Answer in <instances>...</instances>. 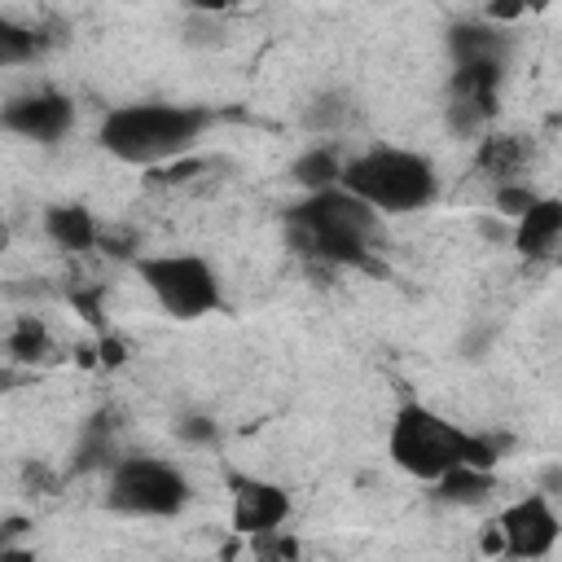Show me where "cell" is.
Listing matches in <instances>:
<instances>
[{
  "label": "cell",
  "instance_id": "6da1fadb",
  "mask_svg": "<svg viewBox=\"0 0 562 562\" xmlns=\"http://www.w3.org/2000/svg\"><path fill=\"white\" fill-rule=\"evenodd\" d=\"M496 452L501 448L487 435L461 426L457 417H448L422 400H404L386 422V457L395 470H404L417 483H435L457 465L492 470L501 461Z\"/></svg>",
  "mask_w": 562,
  "mask_h": 562
},
{
  "label": "cell",
  "instance_id": "7a4b0ae2",
  "mask_svg": "<svg viewBox=\"0 0 562 562\" xmlns=\"http://www.w3.org/2000/svg\"><path fill=\"white\" fill-rule=\"evenodd\" d=\"M211 127L206 105L184 101H127L101 114L97 145L123 167H167L198 149L202 132Z\"/></svg>",
  "mask_w": 562,
  "mask_h": 562
},
{
  "label": "cell",
  "instance_id": "3957f363",
  "mask_svg": "<svg viewBox=\"0 0 562 562\" xmlns=\"http://www.w3.org/2000/svg\"><path fill=\"white\" fill-rule=\"evenodd\" d=\"M290 241L316 259V263H334V268H369L373 263V237L382 228V215L356 198L342 184L303 193L290 215Z\"/></svg>",
  "mask_w": 562,
  "mask_h": 562
},
{
  "label": "cell",
  "instance_id": "277c9868",
  "mask_svg": "<svg viewBox=\"0 0 562 562\" xmlns=\"http://www.w3.org/2000/svg\"><path fill=\"white\" fill-rule=\"evenodd\" d=\"M342 189L364 198L382 220L386 215H413L435 206L439 198V171L422 149L408 145H369L342 162Z\"/></svg>",
  "mask_w": 562,
  "mask_h": 562
},
{
  "label": "cell",
  "instance_id": "5b68a950",
  "mask_svg": "<svg viewBox=\"0 0 562 562\" xmlns=\"http://www.w3.org/2000/svg\"><path fill=\"white\" fill-rule=\"evenodd\" d=\"M136 281L154 307L171 321H202L224 307V285L211 259L193 250H154L136 255Z\"/></svg>",
  "mask_w": 562,
  "mask_h": 562
},
{
  "label": "cell",
  "instance_id": "8992f818",
  "mask_svg": "<svg viewBox=\"0 0 562 562\" xmlns=\"http://www.w3.org/2000/svg\"><path fill=\"white\" fill-rule=\"evenodd\" d=\"M189 505V479L162 457H114L105 474V509L123 518H176Z\"/></svg>",
  "mask_w": 562,
  "mask_h": 562
},
{
  "label": "cell",
  "instance_id": "52a82bcc",
  "mask_svg": "<svg viewBox=\"0 0 562 562\" xmlns=\"http://www.w3.org/2000/svg\"><path fill=\"white\" fill-rule=\"evenodd\" d=\"M0 127L31 145H57L75 127V101L57 88H26L4 101Z\"/></svg>",
  "mask_w": 562,
  "mask_h": 562
},
{
  "label": "cell",
  "instance_id": "ba28073f",
  "mask_svg": "<svg viewBox=\"0 0 562 562\" xmlns=\"http://www.w3.org/2000/svg\"><path fill=\"white\" fill-rule=\"evenodd\" d=\"M496 522L505 536V558H549L562 540V514L553 509L549 492H527L509 501Z\"/></svg>",
  "mask_w": 562,
  "mask_h": 562
},
{
  "label": "cell",
  "instance_id": "9c48e42d",
  "mask_svg": "<svg viewBox=\"0 0 562 562\" xmlns=\"http://www.w3.org/2000/svg\"><path fill=\"white\" fill-rule=\"evenodd\" d=\"M294 514V501L290 492L277 483V479H263V474H233L228 483V522L237 536H268V531H281Z\"/></svg>",
  "mask_w": 562,
  "mask_h": 562
},
{
  "label": "cell",
  "instance_id": "30bf717a",
  "mask_svg": "<svg viewBox=\"0 0 562 562\" xmlns=\"http://www.w3.org/2000/svg\"><path fill=\"white\" fill-rule=\"evenodd\" d=\"M443 44H448L452 66H496V70L509 66V48H514L509 26H496V22H487V18L457 22V26L443 35Z\"/></svg>",
  "mask_w": 562,
  "mask_h": 562
},
{
  "label": "cell",
  "instance_id": "8fae6325",
  "mask_svg": "<svg viewBox=\"0 0 562 562\" xmlns=\"http://www.w3.org/2000/svg\"><path fill=\"white\" fill-rule=\"evenodd\" d=\"M558 241H562V198L540 193V198L514 220L509 246H514L522 259H544Z\"/></svg>",
  "mask_w": 562,
  "mask_h": 562
},
{
  "label": "cell",
  "instance_id": "7c38bea8",
  "mask_svg": "<svg viewBox=\"0 0 562 562\" xmlns=\"http://www.w3.org/2000/svg\"><path fill=\"white\" fill-rule=\"evenodd\" d=\"M40 228H44V237L57 250H70V255H83V250H92L101 241L97 215L88 206H79V202H53V206H44Z\"/></svg>",
  "mask_w": 562,
  "mask_h": 562
},
{
  "label": "cell",
  "instance_id": "4fadbf2b",
  "mask_svg": "<svg viewBox=\"0 0 562 562\" xmlns=\"http://www.w3.org/2000/svg\"><path fill=\"white\" fill-rule=\"evenodd\" d=\"M522 167H527V145L518 136H505V132L479 136V149H474V171L479 176L501 184V180H518Z\"/></svg>",
  "mask_w": 562,
  "mask_h": 562
},
{
  "label": "cell",
  "instance_id": "5bb4252c",
  "mask_svg": "<svg viewBox=\"0 0 562 562\" xmlns=\"http://www.w3.org/2000/svg\"><path fill=\"white\" fill-rule=\"evenodd\" d=\"M342 162L329 145H312L303 149L294 162H290V180L303 189V193H316V189H329V184H342Z\"/></svg>",
  "mask_w": 562,
  "mask_h": 562
},
{
  "label": "cell",
  "instance_id": "9a60e30c",
  "mask_svg": "<svg viewBox=\"0 0 562 562\" xmlns=\"http://www.w3.org/2000/svg\"><path fill=\"white\" fill-rule=\"evenodd\" d=\"M492 492V470L487 465H457L443 479H435V496L443 505H479Z\"/></svg>",
  "mask_w": 562,
  "mask_h": 562
},
{
  "label": "cell",
  "instance_id": "2e32d148",
  "mask_svg": "<svg viewBox=\"0 0 562 562\" xmlns=\"http://www.w3.org/2000/svg\"><path fill=\"white\" fill-rule=\"evenodd\" d=\"M48 351H53V338H48L44 321H35V316L13 321V329H9V360L35 364V360H44Z\"/></svg>",
  "mask_w": 562,
  "mask_h": 562
},
{
  "label": "cell",
  "instance_id": "e0dca14e",
  "mask_svg": "<svg viewBox=\"0 0 562 562\" xmlns=\"http://www.w3.org/2000/svg\"><path fill=\"white\" fill-rule=\"evenodd\" d=\"M40 31L35 26H22V22H13V18H4L0 22V61L13 70V66H26V61H35V53H40Z\"/></svg>",
  "mask_w": 562,
  "mask_h": 562
},
{
  "label": "cell",
  "instance_id": "ac0fdd59",
  "mask_svg": "<svg viewBox=\"0 0 562 562\" xmlns=\"http://www.w3.org/2000/svg\"><path fill=\"white\" fill-rule=\"evenodd\" d=\"M540 198V189L536 184H527V176H518V180H501V184H492V206L514 224L531 202Z\"/></svg>",
  "mask_w": 562,
  "mask_h": 562
},
{
  "label": "cell",
  "instance_id": "d6986e66",
  "mask_svg": "<svg viewBox=\"0 0 562 562\" xmlns=\"http://www.w3.org/2000/svg\"><path fill=\"white\" fill-rule=\"evenodd\" d=\"M176 430H180V439H189V443H211V439H215V426H211L206 417H184Z\"/></svg>",
  "mask_w": 562,
  "mask_h": 562
},
{
  "label": "cell",
  "instance_id": "ffe728a7",
  "mask_svg": "<svg viewBox=\"0 0 562 562\" xmlns=\"http://www.w3.org/2000/svg\"><path fill=\"white\" fill-rule=\"evenodd\" d=\"M479 553H492V558L501 553V558H505V536H501V522H496V518L479 531Z\"/></svg>",
  "mask_w": 562,
  "mask_h": 562
},
{
  "label": "cell",
  "instance_id": "44dd1931",
  "mask_svg": "<svg viewBox=\"0 0 562 562\" xmlns=\"http://www.w3.org/2000/svg\"><path fill=\"white\" fill-rule=\"evenodd\" d=\"M237 4H246V0H189V9L202 13V18H224V13L237 9Z\"/></svg>",
  "mask_w": 562,
  "mask_h": 562
},
{
  "label": "cell",
  "instance_id": "7402d4cb",
  "mask_svg": "<svg viewBox=\"0 0 562 562\" xmlns=\"http://www.w3.org/2000/svg\"><path fill=\"white\" fill-rule=\"evenodd\" d=\"M522 4H527V9H531V13H536V9H544V4H549V0H522Z\"/></svg>",
  "mask_w": 562,
  "mask_h": 562
}]
</instances>
